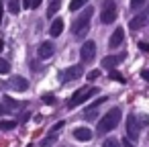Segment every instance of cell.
I'll return each instance as SVG.
<instances>
[{"mask_svg":"<svg viewBox=\"0 0 149 147\" xmlns=\"http://www.w3.org/2000/svg\"><path fill=\"white\" fill-rule=\"evenodd\" d=\"M120 121V108H110L100 121H98V133H108V131H114L116 125Z\"/></svg>","mask_w":149,"mask_h":147,"instance_id":"cell-1","label":"cell"},{"mask_svg":"<svg viewBox=\"0 0 149 147\" xmlns=\"http://www.w3.org/2000/svg\"><path fill=\"white\" fill-rule=\"evenodd\" d=\"M92 15H94V8H86L76 21H74V25H72V33L76 35V37H84L86 33H88V27H90V19H92Z\"/></svg>","mask_w":149,"mask_h":147,"instance_id":"cell-2","label":"cell"},{"mask_svg":"<svg viewBox=\"0 0 149 147\" xmlns=\"http://www.w3.org/2000/svg\"><path fill=\"white\" fill-rule=\"evenodd\" d=\"M94 94H98V88H80V90H76L72 94V98L68 100V108H76L78 104H84Z\"/></svg>","mask_w":149,"mask_h":147,"instance_id":"cell-3","label":"cell"},{"mask_svg":"<svg viewBox=\"0 0 149 147\" xmlns=\"http://www.w3.org/2000/svg\"><path fill=\"white\" fill-rule=\"evenodd\" d=\"M100 21H102L104 25H110V23L116 21V4H114V0H104Z\"/></svg>","mask_w":149,"mask_h":147,"instance_id":"cell-4","label":"cell"},{"mask_svg":"<svg viewBox=\"0 0 149 147\" xmlns=\"http://www.w3.org/2000/svg\"><path fill=\"white\" fill-rule=\"evenodd\" d=\"M139 131H141L139 116L137 114H129V118H127V135H129V139L137 141L139 139Z\"/></svg>","mask_w":149,"mask_h":147,"instance_id":"cell-5","label":"cell"},{"mask_svg":"<svg viewBox=\"0 0 149 147\" xmlns=\"http://www.w3.org/2000/svg\"><path fill=\"white\" fill-rule=\"evenodd\" d=\"M80 57H82V61H92L94 57H96V43L94 41H86L84 45H82V49H80Z\"/></svg>","mask_w":149,"mask_h":147,"instance_id":"cell-6","label":"cell"},{"mask_svg":"<svg viewBox=\"0 0 149 147\" xmlns=\"http://www.w3.org/2000/svg\"><path fill=\"white\" fill-rule=\"evenodd\" d=\"M147 23H149V10H143L141 15H137V17H133V19L129 21V29H131V31H139V29H143Z\"/></svg>","mask_w":149,"mask_h":147,"instance_id":"cell-7","label":"cell"},{"mask_svg":"<svg viewBox=\"0 0 149 147\" xmlns=\"http://www.w3.org/2000/svg\"><path fill=\"white\" fill-rule=\"evenodd\" d=\"M53 51H55L53 43H51V41H43V43L39 45V49H37V55H39L41 59H49V57L53 55Z\"/></svg>","mask_w":149,"mask_h":147,"instance_id":"cell-8","label":"cell"},{"mask_svg":"<svg viewBox=\"0 0 149 147\" xmlns=\"http://www.w3.org/2000/svg\"><path fill=\"white\" fill-rule=\"evenodd\" d=\"M82 74H84V68H82V65H72L68 72H63V80H65V82H74V80H78Z\"/></svg>","mask_w":149,"mask_h":147,"instance_id":"cell-9","label":"cell"},{"mask_svg":"<svg viewBox=\"0 0 149 147\" xmlns=\"http://www.w3.org/2000/svg\"><path fill=\"white\" fill-rule=\"evenodd\" d=\"M123 39H125V31L120 29V27H116V31L110 35V39H108V45H110V49H116L120 43H123Z\"/></svg>","mask_w":149,"mask_h":147,"instance_id":"cell-10","label":"cell"},{"mask_svg":"<svg viewBox=\"0 0 149 147\" xmlns=\"http://www.w3.org/2000/svg\"><path fill=\"white\" fill-rule=\"evenodd\" d=\"M123 59H125V53H120V55H108V57L102 59V68H106V70H114L116 63H120Z\"/></svg>","mask_w":149,"mask_h":147,"instance_id":"cell-11","label":"cell"},{"mask_svg":"<svg viewBox=\"0 0 149 147\" xmlns=\"http://www.w3.org/2000/svg\"><path fill=\"white\" fill-rule=\"evenodd\" d=\"M74 137H76L78 141H90V139H92V131H90L88 127H76V129H74Z\"/></svg>","mask_w":149,"mask_h":147,"instance_id":"cell-12","label":"cell"},{"mask_svg":"<svg viewBox=\"0 0 149 147\" xmlns=\"http://www.w3.org/2000/svg\"><path fill=\"white\" fill-rule=\"evenodd\" d=\"M10 88H13V90H17V92H25V90L29 88V82H27L25 78L17 76V78H13V80H10Z\"/></svg>","mask_w":149,"mask_h":147,"instance_id":"cell-13","label":"cell"},{"mask_svg":"<svg viewBox=\"0 0 149 147\" xmlns=\"http://www.w3.org/2000/svg\"><path fill=\"white\" fill-rule=\"evenodd\" d=\"M61 31H63V21H61V19H55V21L51 23V29H49L51 37H59Z\"/></svg>","mask_w":149,"mask_h":147,"instance_id":"cell-14","label":"cell"},{"mask_svg":"<svg viewBox=\"0 0 149 147\" xmlns=\"http://www.w3.org/2000/svg\"><path fill=\"white\" fill-rule=\"evenodd\" d=\"M61 8V0H49V6H47V17L51 19L57 10Z\"/></svg>","mask_w":149,"mask_h":147,"instance_id":"cell-15","label":"cell"},{"mask_svg":"<svg viewBox=\"0 0 149 147\" xmlns=\"http://www.w3.org/2000/svg\"><path fill=\"white\" fill-rule=\"evenodd\" d=\"M17 127V121H4V118H0V129L2 131H13Z\"/></svg>","mask_w":149,"mask_h":147,"instance_id":"cell-16","label":"cell"},{"mask_svg":"<svg viewBox=\"0 0 149 147\" xmlns=\"http://www.w3.org/2000/svg\"><path fill=\"white\" fill-rule=\"evenodd\" d=\"M102 147H120V141L116 137H108V139H104Z\"/></svg>","mask_w":149,"mask_h":147,"instance_id":"cell-17","label":"cell"},{"mask_svg":"<svg viewBox=\"0 0 149 147\" xmlns=\"http://www.w3.org/2000/svg\"><path fill=\"white\" fill-rule=\"evenodd\" d=\"M86 2H88V0H72V2H70V10H80Z\"/></svg>","mask_w":149,"mask_h":147,"instance_id":"cell-18","label":"cell"},{"mask_svg":"<svg viewBox=\"0 0 149 147\" xmlns=\"http://www.w3.org/2000/svg\"><path fill=\"white\" fill-rule=\"evenodd\" d=\"M110 80H116V82H120V84H125L127 80H125V76L120 74V72H116V70H110Z\"/></svg>","mask_w":149,"mask_h":147,"instance_id":"cell-19","label":"cell"},{"mask_svg":"<svg viewBox=\"0 0 149 147\" xmlns=\"http://www.w3.org/2000/svg\"><path fill=\"white\" fill-rule=\"evenodd\" d=\"M8 10H10L13 15H17V13L21 10V2H19V0H10V2H8Z\"/></svg>","mask_w":149,"mask_h":147,"instance_id":"cell-20","label":"cell"},{"mask_svg":"<svg viewBox=\"0 0 149 147\" xmlns=\"http://www.w3.org/2000/svg\"><path fill=\"white\" fill-rule=\"evenodd\" d=\"M8 72H10V63H8L6 59H2V57H0V74L4 76V74H8Z\"/></svg>","mask_w":149,"mask_h":147,"instance_id":"cell-21","label":"cell"},{"mask_svg":"<svg viewBox=\"0 0 149 147\" xmlns=\"http://www.w3.org/2000/svg\"><path fill=\"white\" fill-rule=\"evenodd\" d=\"M57 141V135H49V137H45L43 141H41V147H49V145H53Z\"/></svg>","mask_w":149,"mask_h":147,"instance_id":"cell-22","label":"cell"},{"mask_svg":"<svg viewBox=\"0 0 149 147\" xmlns=\"http://www.w3.org/2000/svg\"><path fill=\"white\" fill-rule=\"evenodd\" d=\"M143 4H145V0H131V8L133 10H139Z\"/></svg>","mask_w":149,"mask_h":147,"instance_id":"cell-23","label":"cell"},{"mask_svg":"<svg viewBox=\"0 0 149 147\" xmlns=\"http://www.w3.org/2000/svg\"><path fill=\"white\" fill-rule=\"evenodd\" d=\"M43 102L45 104H55V96L53 94H43Z\"/></svg>","mask_w":149,"mask_h":147,"instance_id":"cell-24","label":"cell"},{"mask_svg":"<svg viewBox=\"0 0 149 147\" xmlns=\"http://www.w3.org/2000/svg\"><path fill=\"white\" fill-rule=\"evenodd\" d=\"M98 76H100V72H98V70H92V72H88V80H96Z\"/></svg>","mask_w":149,"mask_h":147,"instance_id":"cell-25","label":"cell"},{"mask_svg":"<svg viewBox=\"0 0 149 147\" xmlns=\"http://www.w3.org/2000/svg\"><path fill=\"white\" fill-rule=\"evenodd\" d=\"M139 49H141V51H145V53H149V43L141 41V43H139Z\"/></svg>","mask_w":149,"mask_h":147,"instance_id":"cell-26","label":"cell"},{"mask_svg":"<svg viewBox=\"0 0 149 147\" xmlns=\"http://www.w3.org/2000/svg\"><path fill=\"white\" fill-rule=\"evenodd\" d=\"M6 106H8V108H17V106H19V102H15V100L6 98Z\"/></svg>","mask_w":149,"mask_h":147,"instance_id":"cell-27","label":"cell"},{"mask_svg":"<svg viewBox=\"0 0 149 147\" xmlns=\"http://www.w3.org/2000/svg\"><path fill=\"white\" fill-rule=\"evenodd\" d=\"M61 127H63V121H59V123H57V125L53 127V135H57V131H59Z\"/></svg>","mask_w":149,"mask_h":147,"instance_id":"cell-28","label":"cell"},{"mask_svg":"<svg viewBox=\"0 0 149 147\" xmlns=\"http://www.w3.org/2000/svg\"><path fill=\"white\" fill-rule=\"evenodd\" d=\"M120 145H123V147H135V145H133V143H131V139H125V141H123V143H120Z\"/></svg>","mask_w":149,"mask_h":147,"instance_id":"cell-29","label":"cell"},{"mask_svg":"<svg viewBox=\"0 0 149 147\" xmlns=\"http://www.w3.org/2000/svg\"><path fill=\"white\" fill-rule=\"evenodd\" d=\"M141 78H143V80H149V70H143V72H141Z\"/></svg>","mask_w":149,"mask_h":147,"instance_id":"cell-30","label":"cell"},{"mask_svg":"<svg viewBox=\"0 0 149 147\" xmlns=\"http://www.w3.org/2000/svg\"><path fill=\"white\" fill-rule=\"evenodd\" d=\"M27 8H33V0H25V2H23Z\"/></svg>","mask_w":149,"mask_h":147,"instance_id":"cell-31","label":"cell"},{"mask_svg":"<svg viewBox=\"0 0 149 147\" xmlns=\"http://www.w3.org/2000/svg\"><path fill=\"white\" fill-rule=\"evenodd\" d=\"M39 4H41V0H33V8H37Z\"/></svg>","mask_w":149,"mask_h":147,"instance_id":"cell-32","label":"cell"},{"mask_svg":"<svg viewBox=\"0 0 149 147\" xmlns=\"http://www.w3.org/2000/svg\"><path fill=\"white\" fill-rule=\"evenodd\" d=\"M2 13H4V8H2V4H0V23H2Z\"/></svg>","mask_w":149,"mask_h":147,"instance_id":"cell-33","label":"cell"},{"mask_svg":"<svg viewBox=\"0 0 149 147\" xmlns=\"http://www.w3.org/2000/svg\"><path fill=\"white\" fill-rule=\"evenodd\" d=\"M4 49V41H0V51H2Z\"/></svg>","mask_w":149,"mask_h":147,"instance_id":"cell-34","label":"cell"},{"mask_svg":"<svg viewBox=\"0 0 149 147\" xmlns=\"http://www.w3.org/2000/svg\"><path fill=\"white\" fill-rule=\"evenodd\" d=\"M2 112H4V106H2V104H0V114H2Z\"/></svg>","mask_w":149,"mask_h":147,"instance_id":"cell-35","label":"cell"}]
</instances>
